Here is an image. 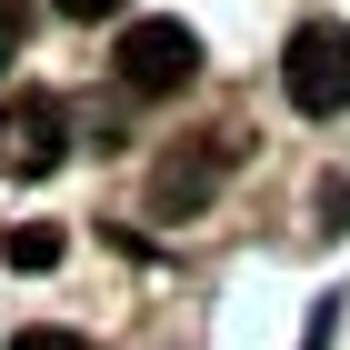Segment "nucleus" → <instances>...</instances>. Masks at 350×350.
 <instances>
[{
  "mask_svg": "<svg viewBox=\"0 0 350 350\" xmlns=\"http://www.w3.org/2000/svg\"><path fill=\"white\" fill-rule=\"evenodd\" d=\"M10 350H90V340H81V330H21Z\"/></svg>",
  "mask_w": 350,
  "mask_h": 350,
  "instance_id": "8",
  "label": "nucleus"
},
{
  "mask_svg": "<svg viewBox=\"0 0 350 350\" xmlns=\"http://www.w3.org/2000/svg\"><path fill=\"white\" fill-rule=\"evenodd\" d=\"M200 81V40H190L180 21H131L120 30V90H140V100H170V90Z\"/></svg>",
  "mask_w": 350,
  "mask_h": 350,
  "instance_id": "2",
  "label": "nucleus"
},
{
  "mask_svg": "<svg viewBox=\"0 0 350 350\" xmlns=\"http://www.w3.org/2000/svg\"><path fill=\"white\" fill-rule=\"evenodd\" d=\"M60 21H120V10H131V0H51Z\"/></svg>",
  "mask_w": 350,
  "mask_h": 350,
  "instance_id": "6",
  "label": "nucleus"
},
{
  "mask_svg": "<svg viewBox=\"0 0 350 350\" xmlns=\"http://www.w3.org/2000/svg\"><path fill=\"white\" fill-rule=\"evenodd\" d=\"M220 161H230L220 140H200V150H170V161L150 170V220H190V211L220 190Z\"/></svg>",
  "mask_w": 350,
  "mask_h": 350,
  "instance_id": "4",
  "label": "nucleus"
},
{
  "mask_svg": "<svg viewBox=\"0 0 350 350\" xmlns=\"http://www.w3.org/2000/svg\"><path fill=\"white\" fill-rule=\"evenodd\" d=\"M321 211H330V230H340V220H350V180H330V190H321Z\"/></svg>",
  "mask_w": 350,
  "mask_h": 350,
  "instance_id": "9",
  "label": "nucleus"
},
{
  "mask_svg": "<svg viewBox=\"0 0 350 350\" xmlns=\"http://www.w3.org/2000/svg\"><path fill=\"white\" fill-rule=\"evenodd\" d=\"M21 30H30V21H21V0H0V70L21 60Z\"/></svg>",
  "mask_w": 350,
  "mask_h": 350,
  "instance_id": "7",
  "label": "nucleus"
},
{
  "mask_svg": "<svg viewBox=\"0 0 350 350\" xmlns=\"http://www.w3.org/2000/svg\"><path fill=\"white\" fill-rule=\"evenodd\" d=\"M0 250H10V270H51L70 241H60L51 220H10V241H0Z\"/></svg>",
  "mask_w": 350,
  "mask_h": 350,
  "instance_id": "5",
  "label": "nucleus"
},
{
  "mask_svg": "<svg viewBox=\"0 0 350 350\" xmlns=\"http://www.w3.org/2000/svg\"><path fill=\"white\" fill-rule=\"evenodd\" d=\"M70 161V110L51 100V90H21V100H0V170H21V180H40V170Z\"/></svg>",
  "mask_w": 350,
  "mask_h": 350,
  "instance_id": "3",
  "label": "nucleus"
},
{
  "mask_svg": "<svg viewBox=\"0 0 350 350\" xmlns=\"http://www.w3.org/2000/svg\"><path fill=\"white\" fill-rule=\"evenodd\" d=\"M280 90H291L310 120L350 110V30H340V21H300L291 51H280Z\"/></svg>",
  "mask_w": 350,
  "mask_h": 350,
  "instance_id": "1",
  "label": "nucleus"
}]
</instances>
